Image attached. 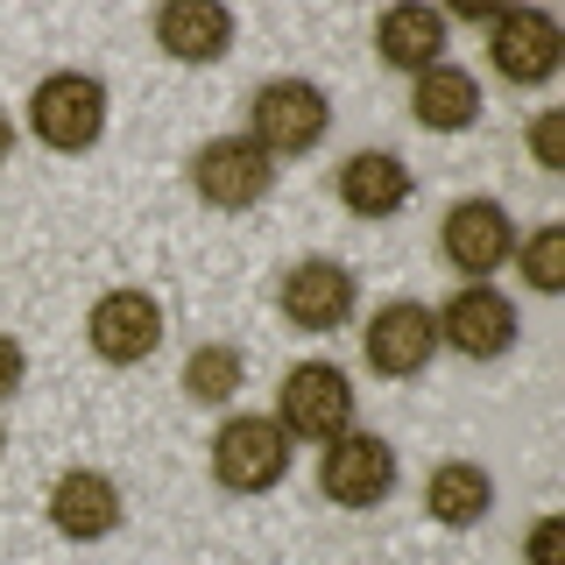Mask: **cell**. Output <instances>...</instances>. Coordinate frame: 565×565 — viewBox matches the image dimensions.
Instances as JSON below:
<instances>
[{
    "label": "cell",
    "mask_w": 565,
    "mask_h": 565,
    "mask_svg": "<svg viewBox=\"0 0 565 565\" xmlns=\"http://www.w3.org/2000/svg\"><path fill=\"white\" fill-rule=\"evenodd\" d=\"M184 177H191V199H199L205 212H255L276 191V163L247 135H212V141H199V149H191V163H184Z\"/></svg>",
    "instance_id": "cell-4"
},
{
    "label": "cell",
    "mask_w": 565,
    "mask_h": 565,
    "mask_svg": "<svg viewBox=\"0 0 565 565\" xmlns=\"http://www.w3.org/2000/svg\"><path fill=\"white\" fill-rule=\"evenodd\" d=\"M396 446L375 431H340L326 452H318V494L332 509H382L396 494Z\"/></svg>",
    "instance_id": "cell-7"
},
{
    "label": "cell",
    "mask_w": 565,
    "mask_h": 565,
    "mask_svg": "<svg viewBox=\"0 0 565 565\" xmlns=\"http://www.w3.org/2000/svg\"><path fill=\"white\" fill-rule=\"evenodd\" d=\"M290 438L269 411H234L212 431V481L226 494H269L290 481Z\"/></svg>",
    "instance_id": "cell-3"
},
{
    "label": "cell",
    "mask_w": 565,
    "mask_h": 565,
    "mask_svg": "<svg viewBox=\"0 0 565 565\" xmlns=\"http://www.w3.org/2000/svg\"><path fill=\"white\" fill-rule=\"evenodd\" d=\"M530 156H537V170H565V114L558 106H544V114H530Z\"/></svg>",
    "instance_id": "cell-21"
},
{
    "label": "cell",
    "mask_w": 565,
    "mask_h": 565,
    "mask_svg": "<svg viewBox=\"0 0 565 565\" xmlns=\"http://www.w3.org/2000/svg\"><path fill=\"white\" fill-rule=\"evenodd\" d=\"M332 128V99L326 85L311 78H262L255 99H247V141H255L269 163H290V156H311Z\"/></svg>",
    "instance_id": "cell-1"
},
{
    "label": "cell",
    "mask_w": 565,
    "mask_h": 565,
    "mask_svg": "<svg viewBox=\"0 0 565 565\" xmlns=\"http://www.w3.org/2000/svg\"><path fill=\"white\" fill-rule=\"evenodd\" d=\"M332 191H340V205L353 212V220H396L403 205H411V191H417V177L403 156H388V149H353L340 177H332Z\"/></svg>",
    "instance_id": "cell-15"
},
{
    "label": "cell",
    "mask_w": 565,
    "mask_h": 565,
    "mask_svg": "<svg viewBox=\"0 0 565 565\" xmlns=\"http://www.w3.org/2000/svg\"><path fill=\"white\" fill-rule=\"evenodd\" d=\"M22 114H29V135L50 156H85V149H99L114 106H106V85L93 71H50V78H35Z\"/></svg>",
    "instance_id": "cell-2"
},
{
    "label": "cell",
    "mask_w": 565,
    "mask_h": 565,
    "mask_svg": "<svg viewBox=\"0 0 565 565\" xmlns=\"http://www.w3.org/2000/svg\"><path fill=\"white\" fill-rule=\"evenodd\" d=\"M488 64L502 85H552L558 64H565V35L544 8L488 14Z\"/></svg>",
    "instance_id": "cell-10"
},
{
    "label": "cell",
    "mask_w": 565,
    "mask_h": 565,
    "mask_svg": "<svg viewBox=\"0 0 565 565\" xmlns=\"http://www.w3.org/2000/svg\"><path fill=\"white\" fill-rule=\"evenodd\" d=\"M22 382H29V353H22V340H14V332H0V403L22 396Z\"/></svg>",
    "instance_id": "cell-22"
},
{
    "label": "cell",
    "mask_w": 565,
    "mask_h": 565,
    "mask_svg": "<svg viewBox=\"0 0 565 565\" xmlns=\"http://www.w3.org/2000/svg\"><path fill=\"white\" fill-rule=\"evenodd\" d=\"M8 156H14V120L0 114V163H8Z\"/></svg>",
    "instance_id": "cell-24"
},
{
    "label": "cell",
    "mask_w": 565,
    "mask_h": 565,
    "mask_svg": "<svg viewBox=\"0 0 565 565\" xmlns=\"http://www.w3.org/2000/svg\"><path fill=\"white\" fill-rule=\"evenodd\" d=\"M558 516H537V523H530V537H523V552H530V565H565L558 558Z\"/></svg>",
    "instance_id": "cell-23"
},
{
    "label": "cell",
    "mask_w": 565,
    "mask_h": 565,
    "mask_svg": "<svg viewBox=\"0 0 565 565\" xmlns=\"http://www.w3.org/2000/svg\"><path fill=\"white\" fill-rule=\"evenodd\" d=\"M509 262L523 269V282L537 297H558L565 290V226L544 220V226H530V234H516V255Z\"/></svg>",
    "instance_id": "cell-20"
},
{
    "label": "cell",
    "mask_w": 565,
    "mask_h": 565,
    "mask_svg": "<svg viewBox=\"0 0 565 565\" xmlns=\"http://www.w3.org/2000/svg\"><path fill=\"white\" fill-rule=\"evenodd\" d=\"M0 459H8V424H0Z\"/></svg>",
    "instance_id": "cell-25"
},
{
    "label": "cell",
    "mask_w": 565,
    "mask_h": 565,
    "mask_svg": "<svg viewBox=\"0 0 565 565\" xmlns=\"http://www.w3.org/2000/svg\"><path fill=\"white\" fill-rule=\"evenodd\" d=\"M375 57L388 71H411V78H424L431 64H446V14L438 8H382L375 14Z\"/></svg>",
    "instance_id": "cell-16"
},
{
    "label": "cell",
    "mask_w": 565,
    "mask_h": 565,
    "mask_svg": "<svg viewBox=\"0 0 565 565\" xmlns=\"http://www.w3.org/2000/svg\"><path fill=\"white\" fill-rule=\"evenodd\" d=\"M241 382H247V353L241 347L205 340V347L184 353V396L205 403V411H226V403L241 396Z\"/></svg>",
    "instance_id": "cell-19"
},
{
    "label": "cell",
    "mask_w": 565,
    "mask_h": 565,
    "mask_svg": "<svg viewBox=\"0 0 565 565\" xmlns=\"http://www.w3.org/2000/svg\"><path fill=\"white\" fill-rule=\"evenodd\" d=\"M438 255L467 282H488L494 269H509V255H516V220H509V205L502 199H452L446 220H438Z\"/></svg>",
    "instance_id": "cell-8"
},
{
    "label": "cell",
    "mask_w": 565,
    "mask_h": 565,
    "mask_svg": "<svg viewBox=\"0 0 565 565\" xmlns=\"http://www.w3.org/2000/svg\"><path fill=\"white\" fill-rule=\"evenodd\" d=\"M282 424V438H305V446H332L340 431H353V382H347V367H332V361H297L290 375H282L276 388V411Z\"/></svg>",
    "instance_id": "cell-5"
},
{
    "label": "cell",
    "mask_w": 565,
    "mask_h": 565,
    "mask_svg": "<svg viewBox=\"0 0 565 565\" xmlns=\"http://www.w3.org/2000/svg\"><path fill=\"white\" fill-rule=\"evenodd\" d=\"M120 516H128V502H120L114 473H99V467H71V473H57V488H50V523H57V537H71V544L114 537Z\"/></svg>",
    "instance_id": "cell-13"
},
{
    "label": "cell",
    "mask_w": 565,
    "mask_h": 565,
    "mask_svg": "<svg viewBox=\"0 0 565 565\" xmlns=\"http://www.w3.org/2000/svg\"><path fill=\"white\" fill-rule=\"evenodd\" d=\"M353 305H361V282L332 255H305L297 269L276 276V311L290 318L297 332H340L353 318Z\"/></svg>",
    "instance_id": "cell-11"
},
{
    "label": "cell",
    "mask_w": 565,
    "mask_h": 565,
    "mask_svg": "<svg viewBox=\"0 0 565 565\" xmlns=\"http://www.w3.org/2000/svg\"><path fill=\"white\" fill-rule=\"evenodd\" d=\"M85 347L106 367H141L156 347H163V297L135 290V282H114L106 297H93L85 311Z\"/></svg>",
    "instance_id": "cell-6"
},
{
    "label": "cell",
    "mask_w": 565,
    "mask_h": 565,
    "mask_svg": "<svg viewBox=\"0 0 565 565\" xmlns=\"http://www.w3.org/2000/svg\"><path fill=\"white\" fill-rule=\"evenodd\" d=\"M361 361H367V375H382V382H417L424 367L438 361V311L417 305V297L382 305L361 332Z\"/></svg>",
    "instance_id": "cell-9"
},
{
    "label": "cell",
    "mask_w": 565,
    "mask_h": 565,
    "mask_svg": "<svg viewBox=\"0 0 565 565\" xmlns=\"http://www.w3.org/2000/svg\"><path fill=\"white\" fill-rule=\"evenodd\" d=\"M516 332H523V318L494 282H467V290H452L446 311H438V347L467 353V361H502V353L516 347Z\"/></svg>",
    "instance_id": "cell-12"
},
{
    "label": "cell",
    "mask_w": 565,
    "mask_h": 565,
    "mask_svg": "<svg viewBox=\"0 0 565 565\" xmlns=\"http://www.w3.org/2000/svg\"><path fill=\"white\" fill-rule=\"evenodd\" d=\"M411 114H417V128H431V135H467L473 120H481V78L459 71V64H431L411 85Z\"/></svg>",
    "instance_id": "cell-18"
},
{
    "label": "cell",
    "mask_w": 565,
    "mask_h": 565,
    "mask_svg": "<svg viewBox=\"0 0 565 565\" xmlns=\"http://www.w3.org/2000/svg\"><path fill=\"white\" fill-rule=\"evenodd\" d=\"M494 509V473L481 459H438L424 473V516L446 523V530H473Z\"/></svg>",
    "instance_id": "cell-17"
},
{
    "label": "cell",
    "mask_w": 565,
    "mask_h": 565,
    "mask_svg": "<svg viewBox=\"0 0 565 565\" xmlns=\"http://www.w3.org/2000/svg\"><path fill=\"white\" fill-rule=\"evenodd\" d=\"M149 35L170 64H220L234 50V14L220 0H170L149 14Z\"/></svg>",
    "instance_id": "cell-14"
}]
</instances>
